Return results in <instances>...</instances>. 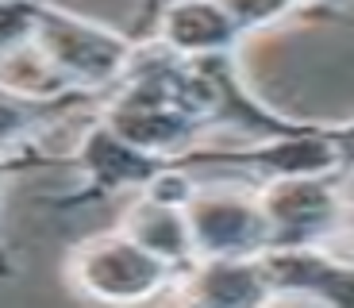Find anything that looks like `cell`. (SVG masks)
Here are the masks:
<instances>
[{
    "mask_svg": "<svg viewBox=\"0 0 354 308\" xmlns=\"http://www.w3.org/2000/svg\"><path fill=\"white\" fill-rule=\"evenodd\" d=\"M66 273H70V285L81 297L108 300V305L151 300L177 282L174 266L166 258L151 255L142 243H135L124 228L81 239L70 251Z\"/></svg>",
    "mask_w": 354,
    "mask_h": 308,
    "instance_id": "7a4b0ae2",
    "label": "cell"
},
{
    "mask_svg": "<svg viewBox=\"0 0 354 308\" xmlns=\"http://www.w3.org/2000/svg\"><path fill=\"white\" fill-rule=\"evenodd\" d=\"M343 231L354 239V204H346V216H343Z\"/></svg>",
    "mask_w": 354,
    "mask_h": 308,
    "instance_id": "e0dca14e",
    "label": "cell"
},
{
    "mask_svg": "<svg viewBox=\"0 0 354 308\" xmlns=\"http://www.w3.org/2000/svg\"><path fill=\"white\" fill-rule=\"evenodd\" d=\"M158 4H162V0H142V16H139V27H135L139 35L151 31V19H154V12H158ZM139 35H135V39H139Z\"/></svg>",
    "mask_w": 354,
    "mask_h": 308,
    "instance_id": "2e32d148",
    "label": "cell"
},
{
    "mask_svg": "<svg viewBox=\"0 0 354 308\" xmlns=\"http://www.w3.org/2000/svg\"><path fill=\"white\" fill-rule=\"evenodd\" d=\"M147 35L162 39L169 51L185 58L235 54V46L243 43V31L223 8V0H162Z\"/></svg>",
    "mask_w": 354,
    "mask_h": 308,
    "instance_id": "52a82bcc",
    "label": "cell"
},
{
    "mask_svg": "<svg viewBox=\"0 0 354 308\" xmlns=\"http://www.w3.org/2000/svg\"><path fill=\"white\" fill-rule=\"evenodd\" d=\"M88 105H100V93H88V89L43 93V89H24L0 78V150L39 147V135Z\"/></svg>",
    "mask_w": 354,
    "mask_h": 308,
    "instance_id": "ba28073f",
    "label": "cell"
},
{
    "mask_svg": "<svg viewBox=\"0 0 354 308\" xmlns=\"http://www.w3.org/2000/svg\"><path fill=\"white\" fill-rule=\"evenodd\" d=\"M304 4V12H308V16H339V8H343V4H351V0H301Z\"/></svg>",
    "mask_w": 354,
    "mask_h": 308,
    "instance_id": "9a60e30c",
    "label": "cell"
},
{
    "mask_svg": "<svg viewBox=\"0 0 354 308\" xmlns=\"http://www.w3.org/2000/svg\"><path fill=\"white\" fill-rule=\"evenodd\" d=\"M177 297L189 305L212 308H250L270 305V282L258 258H193L177 273Z\"/></svg>",
    "mask_w": 354,
    "mask_h": 308,
    "instance_id": "9c48e42d",
    "label": "cell"
},
{
    "mask_svg": "<svg viewBox=\"0 0 354 308\" xmlns=\"http://www.w3.org/2000/svg\"><path fill=\"white\" fill-rule=\"evenodd\" d=\"M39 0H0V58L31 43Z\"/></svg>",
    "mask_w": 354,
    "mask_h": 308,
    "instance_id": "7c38bea8",
    "label": "cell"
},
{
    "mask_svg": "<svg viewBox=\"0 0 354 308\" xmlns=\"http://www.w3.org/2000/svg\"><path fill=\"white\" fill-rule=\"evenodd\" d=\"M120 228L142 243L151 255L166 258L177 273L193 262V239H189V224H185V208L181 204H166V201H154V197L139 193V201L127 208L124 224Z\"/></svg>",
    "mask_w": 354,
    "mask_h": 308,
    "instance_id": "30bf717a",
    "label": "cell"
},
{
    "mask_svg": "<svg viewBox=\"0 0 354 308\" xmlns=\"http://www.w3.org/2000/svg\"><path fill=\"white\" fill-rule=\"evenodd\" d=\"M39 166H70V158H58V154H43L39 147H24V150H0V181L8 174H24V170H39ZM12 273L8 251L0 243V278Z\"/></svg>",
    "mask_w": 354,
    "mask_h": 308,
    "instance_id": "4fadbf2b",
    "label": "cell"
},
{
    "mask_svg": "<svg viewBox=\"0 0 354 308\" xmlns=\"http://www.w3.org/2000/svg\"><path fill=\"white\" fill-rule=\"evenodd\" d=\"M270 297H304L319 305L354 308V266L335 258L328 246H277L262 255Z\"/></svg>",
    "mask_w": 354,
    "mask_h": 308,
    "instance_id": "8992f818",
    "label": "cell"
},
{
    "mask_svg": "<svg viewBox=\"0 0 354 308\" xmlns=\"http://www.w3.org/2000/svg\"><path fill=\"white\" fill-rule=\"evenodd\" d=\"M335 143V154H339V177L354 174V120L346 123H324Z\"/></svg>",
    "mask_w": 354,
    "mask_h": 308,
    "instance_id": "5bb4252c",
    "label": "cell"
},
{
    "mask_svg": "<svg viewBox=\"0 0 354 308\" xmlns=\"http://www.w3.org/2000/svg\"><path fill=\"white\" fill-rule=\"evenodd\" d=\"M223 8L231 12V19H235V27L243 35H254V31H266V27L304 12V4L301 0H223Z\"/></svg>",
    "mask_w": 354,
    "mask_h": 308,
    "instance_id": "8fae6325",
    "label": "cell"
},
{
    "mask_svg": "<svg viewBox=\"0 0 354 308\" xmlns=\"http://www.w3.org/2000/svg\"><path fill=\"white\" fill-rule=\"evenodd\" d=\"M343 177H274L258 181V201L270 228V251L277 246H319L343 231L346 197Z\"/></svg>",
    "mask_w": 354,
    "mask_h": 308,
    "instance_id": "3957f363",
    "label": "cell"
},
{
    "mask_svg": "<svg viewBox=\"0 0 354 308\" xmlns=\"http://www.w3.org/2000/svg\"><path fill=\"white\" fill-rule=\"evenodd\" d=\"M166 162L174 158H162V154H151V150L127 143L124 135H115L104 120H97L81 135L77 143V154L70 158V166L81 170L85 185L70 197H58V208H77V204H93V201H108V197H120V193H139L142 185L151 181Z\"/></svg>",
    "mask_w": 354,
    "mask_h": 308,
    "instance_id": "5b68a950",
    "label": "cell"
},
{
    "mask_svg": "<svg viewBox=\"0 0 354 308\" xmlns=\"http://www.w3.org/2000/svg\"><path fill=\"white\" fill-rule=\"evenodd\" d=\"M31 43H35L43 66L54 73V81L104 97L131 58L135 35H120L112 27H100L93 19L58 8V4L39 0Z\"/></svg>",
    "mask_w": 354,
    "mask_h": 308,
    "instance_id": "6da1fadb",
    "label": "cell"
},
{
    "mask_svg": "<svg viewBox=\"0 0 354 308\" xmlns=\"http://www.w3.org/2000/svg\"><path fill=\"white\" fill-rule=\"evenodd\" d=\"M196 258H258L270 251V228L258 189H204L185 204Z\"/></svg>",
    "mask_w": 354,
    "mask_h": 308,
    "instance_id": "277c9868",
    "label": "cell"
}]
</instances>
